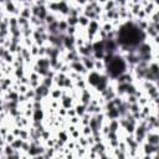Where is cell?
<instances>
[{"instance_id": "6da1fadb", "label": "cell", "mask_w": 159, "mask_h": 159, "mask_svg": "<svg viewBox=\"0 0 159 159\" xmlns=\"http://www.w3.org/2000/svg\"><path fill=\"white\" fill-rule=\"evenodd\" d=\"M104 65H106V71L104 73L108 76V78H118L119 76L124 75L127 72L128 68V63L124 60L123 56L118 55V53H111V55H106L104 58Z\"/></svg>"}, {"instance_id": "7a4b0ae2", "label": "cell", "mask_w": 159, "mask_h": 159, "mask_svg": "<svg viewBox=\"0 0 159 159\" xmlns=\"http://www.w3.org/2000/svg\"><path fill=\"white\" fill-rule=\"evenodd\" d=\"M103 75H104V73H101V72H97V71L92 70V71H89V72H88V75H87V82H88L92 87H94V88H96V87L98 86L99 81L102 80Z\"/></svg>"}, {"instance_id": "3957f363", "label": "cell", "mask_w": 159, "mask_h": 159, "mask_svg": "<svg viewBox=\"0 0 159 159\" xmlns=\"http://www.w3.org/2000/svg\"><path fill=\"white\" fill-rule=\"evenodd\" d=\"M145 139H147L145 143H148L149 145L158 147V144H159V135H158V133H157L155 129L154 130H149L147 133V135H145Z\"/></svg>"}, {"instance_id": "277c9868", "label": "cell", "mask_w": 159, "mask_h": 159, "mask_svg": "<svg viewBox=\"0 0 159 159\" xmlns=\"http://www.w3.org/2000/svg\"><path fill=\"white\" fill-rule=\"evenodd\" d=\"M87 29H88L87 32H88V35L91 37L96 36L99 32V24H98V21L97 20H91L89 24H88V26H87Z\"/></svg>"}, {"instance_id": "5b68a950", "label": "cell", "mask_w": 159, "mask_h": 159, "mask_svg": "<svg viewBox=\"0 0 159 159\" xmlns=\"http://www.w3.org/2000/svg\"><path fill=\"white\" fill-rule=\"evenodd\" d=\"M71 67L76 71V72H86V68L83 67V65H82V62H81V60L80 61H76V62H72L71 63Z\"/></svg>"}, {"instance_id": "8992f818", "label": "cell", "mask_w": 159, "mask_h": 159, "mask_svg": "<svg viewBox=\"0 0 159 159\" xmlns=\"http://www.w3.org/2000/svg\"><path fill=\"white\" fill-rule=\"evenodd\" d=\"M22 143H24V140H22L21 138H19V137H17V138H15V139H14V142H12L10 145L12 147V149H14V150H16V152H17V150H20V149H21Z\"/></svg>"}, {"instance_id": "52a82bcc", "label": "cell", "mask_w": 159, "mask_h": 159, "mask_svg": "<svg viewBox=\"0 0 159 159\" xmlns=\"http://www.w3.org/2000/svg\"><path fill=\"white\" fill-rule=\"evenodd\" d=\"M91 19H88L87 16H84L83 14L78 16V20H77V25H81V26H88Z\"/></svg>"}, {"instance_id": "ba28073f", "label": "cell", "mask_w": 159, "mask_h": 159, "mask_svg": "<svg viewBox=\"0 0 159 159\" xmlns=\"http://www.w3.org/2000/svg\"><path fill=\"white\" fill-rule=\"evenodd\" d=\"M32 118H34L35 122H41L42 118H43V112H42V109H41V108H40V109H35Z\"/></svg>"}, {"instance_id": "9c48e42d", "label": "cell", "mask_w": 159, "mask_h": 159, "mask_svg": "<svg viewBox=\"0 0 159 159\" xmlns=\"http://www.w3.org/2000/svg\"><path fill=\"white\" fill-rule=\"evenodd\" d=\"M76 114H80V116H83L86 113V106L84 104H81V106H77L76 107Z\"/></svg>"}, {"instance_id": "30bf717a", "label": "cell", "mask_w": 159, "mask_h": 159, "mask_svg": "<svg viewBox=\"0 0 159 159\" xmlns=\"http://www.w3.org/2000/svg\"><path fill=\"white\" fill-rule=\"evenodd\" d=\"M62 104H63V107H65V108L70 109V107H71V104H72V101H71V98H68V97H65V98L62 99Z\"/></svg>"}, {"instance_id": "8fae6325", "label": "cell", "mask_w": 159, "mask_h": 159, "mask_svg": "<svg viewBox=\"0 0 159 159\" xmlns=\"http://www.w3.org/2000/svg\"><path fill=\"white\" fill-rule=\"evenodd\" d=\"M68 138H67V134L65 133V132H60L58 133V140L62 143V142H66Z\"/></svg>"}, {"instance_id": "7c38bea8", "label": "cell", "mask_w": 159, "mask_h": 159, "mask_svg": "<svg viewBox=\"0 0 159 159\" xmlns=\"http://www.w3.org/2000/svg\"><path fill=\"white\" fill-rule=\"evenodd\" d=\"M60 96H61V91H60V89H56V91L52 92V97H53V98H57V97H60Z\"/></svg>"}, {"instance_id": "4fadbf2b", "label": "cell", "mask_w": 159, "mask_h": 159, "mask_svg": "<svg viewBox=\"0 0 159 159\" xmlns=\"http://www.w3.org/2000/svg\"><path fill=\"white\" fill-rule=\"evenodd\" d=\"M34 159H46V158H45V155H43V154H40V155H35V157H34Z\"/></svg>"}, {"instance_id": "5bb4252c", "label": "cell", "mask_w": 159, "mask_h": 159, "mask_svg": "<svg viewBox=\"0 0 159 159\" xmlns=\"http://www.w3.org/2000/svg\"><path fill=\"white\" fill-rule=\"evenodd\" d=\"M67 113L71 114V116H75V114H76V111H73V109H72V111H67Z\"/></svg>"}, {"instance_id": "9a60e30c", "label": "cell", "mask_w": 159, "mask_h": 159, "mask_svg": "<svg viewBox=\"0 0 159 159\" xmlns=\"http://www.w3.org/2000/svg\"><path fill=\"white\" fill-rule=\"evenodd\" d=\"M142 159H152V155H144Z\"/></svg>"}]
</instances>
